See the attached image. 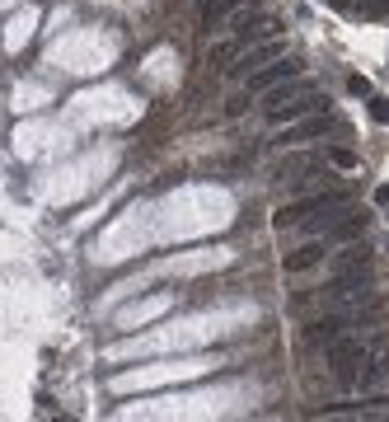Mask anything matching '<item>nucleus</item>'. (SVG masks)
Wrapping results in <instances>:
<instances>
[{
    "instance_id": "f257e3e1",
    "label": "nucleus",
    "mask_w": 389,
    "mask_h": 422,
    "mask_svg": "<svg viewBox=\"0 0 389 422\" xmlns=\"http://www.w3.org/2000/svg\"><path fill=\"white\" fill-rule=\"evenodd\" d=\"M343 206H352V197H347L343 188H314V192H305V197H296V202H286L277 206V225L286 230H300L305 220L314 216H333V211H343Z\"/></svg>"
},
{
    "instance_id": "f03ea898",
    "label": "nucleus",
    "mask_w": 389,
    "mask_h": 422,
    "mask_svg": "<svg viewBox=\"0 0 389 422\" xmlns=\"http://www.w3.org/2000/svg\"><path fill=\"white\" fill-rule=\"evenodd\" d=\"M366 357H371V347L361 343V338H352V333H343L338 343L324 347V366H328V375H338V380H357Z\"/></svg>"
},
{
    "instance_id": "7ed1b4c3",
    "label": "nucleus",
    "mask_w": 389,
    "mask_h": 422,
    "mask_svg": "<svg viewBox=\"0 0 389 422\" xmlns=\"http://www.w3.org/2000/svg\"><path fill=\"white\" fill-rule=\"evenodd\" d=\"M277 57H286V47L277 43V38H263V43H253V47H244L239 57H234V66H225V76L230 80H249L258 66H267V62H277Z\"/></svg>"
},
{
    "instance_id": "20e7f679",
    "label": "nucleus",
    "mask_w": 389,
    "mask_h": 422,
    "mask_svg": "<svg viewBox=\"0 0 389 422\" xmlns=\"http://www.w3.org/2000/svg\"><path fill=\"white\" fill-rule=\"evenodd\" d=\"M328 258H333V239H328V234H314V239H305L300 249L286 253V258H281V267H286V272H310V267L328 263Z\"/></svg>"
},
{
    "instance_id": "39448f33",
    "label": "nucleus",
    "mask_w": 389,
    "mask_h": 422,
    "mask_svg": "<svg viewBox=\"0 0 389 422\" xmlns=\"http://www.w3.org/2000/svg\"><path fill=\"white\" fill-rule=\"evenodd\" d=\"M352 324H357L352 314H328V319H310L300 338H305V347H328V343H338V338H343Z\"/></svg>"
},
{
    "instance_id": "423d86ee",
    "label": "nucleus",
    "mask_w": 389,
    "mask_h": 422,
    "mask_svg": "<svg viewBox=\"0 0 389 422\" xmlns=\"http://www.w3.org/2000/svg\"><path fill=\"white\" fill-rule=\"evenodd\" d=\"M291 76H300V62H296V57H277V62L258 66L244 90H249V94H267L272 85H281V80H291Z\"/></svg>"
},
{
    "instance_id": "0eeeda50",
    "label": "nucleus",
    "mask_w": 389,
    "mask_h": 422,
    "mask_svg": "<svg viewBox=\"0 0 389 422\" xmlns=\"http://www.w3.org/2000/svg\"><path fill=\"white\" fill-rule=\"evenodd\" d=\"M324 104L328 99H319V94H305V99H291V104H272V108H263L267 113V122H300V118H310V113H324Z\"/></svg>"
},
{
    "instance_id": "6e6552de",
    "label": "nucleus",
    "mask_w": 389,
    "mask_h": 422,
    "mask_svg": "<svg viewBox=\"0 0 389 422\" xmlns=\"http://www.w3.org/2000/svg\"><path fill=\"white\" fill-rule=\"evenodd\" d=\"M328 127H333V122H328L324 113H310V118H300L296 127H286V132H281V136L272 141V146H277V150H286V146H300V141H314V136H324Z\"/></svg>"
},
{
    "instance_id": "1a4fd4ad",
    "label": "nucleus",
    "mask_w": 389,
    "mask_h": 422,
    "mask_svg": "<svg viewBox=\"0 0 389 422\" xmlns=\"http://www.w3.org/2000/svg\"><path fill=\"white\" fill-rule=\"evenodd\" d=\"M305 94H314V80L291 76V80H281V85H272V90L263 94V108H272V104H291V99H305Z\"/></svg>"
},
{
    "instance_id": "9d476101",
    "label": "nucleus",
    "mask_w": 389,
    "mask_h": 422,
    "mask_svg": "<svg viewBox=\"0 0 389 422\" xmlns=\"http://www.w3.org/2000/svg\"><path fill=\"white\" fill-rule=\"evenodd\" d=\"M361 267H371V249L366 244H343L333 253V272H361Z\"/></svg>"
},
{
    "instance_id": "9b49d317",
    "label": "nucleus",
    "mask_w": 389,
    "mask_h": 422,
    "mask_svg": "<svg viewBox=\"0 0 389 422\" xmlns=\"http://www.w3.org/2000/svg\"><path fill=\"white\" fill-rule=\"evenodd\" d=\"M244 47H249V43H244L239 33H230V38H220V43H211V52H206V62L225 71V66H234V57H239Z\"/></svg>"
},
{
    "instance_id": "f8f14e48",
    "label": "nucleus",
    "mask_w": 389,
    "mask_h": 422,
    "mask_svg": "<svg viewBox=\"0 0 389 422\" xmlns=\"http://www.w3.org/2000/svg\"><path fill=\"white\" fill-rule=\"evenodd\" d=\"M239 5H244V0H197V19H202V24H216L220 15H230Z\"/></svg>"
},
{
    "instance_id": "ddd939ff",
    "label": "nucleus",
    "mask_w": 389,
    "mask_h": 422,
    "mask_svg": "<svg viewBox=\"0 0 389 422\" xmlns=\"http://www.w3.org/2000/svg\"><path fill=\"white\" fill-rule=\"evenodd\" d=\"M361 10H366V15H371V19H385V15H389V0H366Z\"/></svg>"
},
{
    "instance_id": "4468645a",
    "label": "nucleus",
    "mask_w": 389,
    "mask_h": 422,
    "mask_svg": "<svg viewBox=\"0 0 389 422\" xmlns=\"http://www.w3.org/2000/svg\"><path fill=\"white\" fill-rule=\"evenodd\" d=\"M328 160H333L338 169H352V164H357V155H352V150H333V155H328Z\"/></svg>"
},
{
    "instance_id": "2eb2a0df",
    "label": "nucleus",
    "mask_w": 389,
    "mask_h": 422,
    "mask_svg": "<svg viewBox=\"0 0 389 422\" xmlns=\"http://www.w3.org/2000/svg\"><path fill=\"white\" fill-rule=\"evenodd\" d=\"M328 5H333V10H352L357 0H328Z\"/></svg>"
},
{
    "instance_id": "dca6fc26",
    "label": "nucleus",
    "mask_w": 389,
    "mask_h": 422,
    "mask_svg": "<svg viewBox=\"0 0 389 422\" xmlns=\"http://www.w3.org/2000/svg\"><path fill=\"white\" fill-rule=\"evenodd\" d=\"M375 202H389V183H385V188H380V192H375Z\"/></svg>"
}]
</instances>
